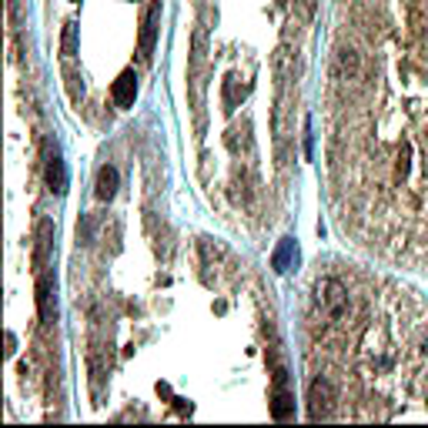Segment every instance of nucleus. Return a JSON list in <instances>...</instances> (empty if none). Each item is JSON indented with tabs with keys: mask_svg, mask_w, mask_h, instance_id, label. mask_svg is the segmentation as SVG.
Wrapping results in <instances>:
<instances>
[{
	"mask_svg": "<svg viewBox=\"0 0 428 428\" xmlns=\"http://www.w3.org/2000/svg\"><path fill=\"white\" fill-rule=\"evenodd\" d=\"M315 304H318V311H322L325 318L338 322V318L345 315V308H348V291H345V284H341L338 278L318 281V284H315Z\"/></svg>",
	"mask_w": 428,
	"mask_h": 428,
	"instance_id": "obj_1",
	"label": "nucleus"
},
{
	"mask_svg": "<svg viewBox=\"0 0 428 428\" xmlns=\"http://www.w3.org/2000/svg\"><path fill=\"white\" fill-rule=\"evenodd\" d=\"M71 3H80V0H71Z\"/></svg>",
	"mask_w": 428,
	"mask_h": 428,
	"instance_id": "obj_13",
	"label": "nucleus"
},
{
	"mask_svg": "<svg viewBox=\"0 0 428 428\" xmlns=\"http://www.w3.org/2000/svg\"><path fill=\"white\" fill-rule=\"evenodd\" d=\"M295 254H298V248H295V238H281V245H278L275 254H271V268H275L278 275H284V271L291 268Z\"/></svg>",
	"mask_w": 428,
	"mask_h": 428,
	"instance_id": "obj_9",
	"label": "nucleus"
},
{
	"mask_svg": "<svg viewBox=\"0 0 428 428\" xmlns=\"http://www.w3.org/2000/svg\"><path fill=\"white\" fill-rule=\"evenodd\" d=\"M335 402H338V392H335V385H331L328 378H315V381L308 385V418H311V422L328 418Z\"/></svg>",
	"mask_w": 428,
	"mask_h": 428,
	"instance_id": "obj_2",
	"label": "nucleus"
},
{
	"mask_svg": "<svg viewBox=\"0 0 428 428\" xmlns=\"http://www.w3.org/2000/svg\"><path fill=\"white\" fill-rule=\"evenodd\" d=\"M111 98H114V107H121V111L134 107V101H137V74H134V67L117 74V80L111 84Z\"/></svg>",
	"mask_w": 428,
	"mask_h": 428,
	"instance_id": "obj_6",
	"label": "nucleus"
},
{
	"mask_svg": "<svg viewBox=\"0 0 428 428\" xmlns=\"http://www.w3.org/2000/svg\"><path fill=\"white\" fill-rule=\"evenodd\" d=\"M51 231H54L51 221H44V225L37 227V264L44 261V254H47V248H51Z\"/></svg>",
	"mask_w": 428,
	"mask_h": 428,
	"instance_id": "obj_11",
	"label": "nucleus"
},
{
	"mask_svg": "<svg viewBox=\"0 0 428 428\" xmlns=\"http://www.w3.org/2000/svg\"><path fill=\"white\" fill-rule=\"evenodd\" d=\"M341 64H345V71H354V67H358V60H354V51H345V54H341Z\"/></svg>",
	"mask_w": 428,
	"mask_h": 428,
	"instance_id": "obj_12",
	"label": "nucleus"
},
{
	"mask_svg": "<svg viewBox=\"0 0 428 428\" xmlns=\"http://www.w3.org/2000/svg\"><path fill=\"white\" fill-rule=\"evenodd\" d=\"M117 168H111V164H104L101 171H98V184H94V194H98V201H111L114 194H117Z\"/></svg>",
	"mask_w": 428,
	"mask_h": 428,
	"instance_id": "obj_8",
	"label": "nucleus"
},
{
	"mask_svg": "<svg viewBox=\"0 0 428 428\" xmlns=\"http://www.w3.org/2000/svg\"><path fill=\"white\" fill-rule=\"evenodd\" d=\"M157 27H161V0H151L144 17H141V44H137L141 64H151L154 44H157Z\"/></svg>",
	"mask_w": 428,
	"mask_h": 428,
	"instance_id": "obj_3",
	"label": "nucleus"
},
{
	"mask_svg": "<svg viewBox=\"0 0 428 428\" xmlns=\"http://www.w3.org/2000/svg\"><path fill=\"white\" fill-rule=\"evenodd\" d=\"M44 168H47V184H51L54 194H67V168H64L57 141L44 144Z\"/></svg>",
	"mask_w": 428,
	"mask_h": 428,
	"instance_id": "obj_4",
	"label": "nucleus"
},
{
	"mask_svg": "<svg viewBox=\"0 0 428 428\" xmlns=\"http://www.w3.org/2000/svg\"><path fill=\"white\" fill-rule=\"evenodd\" d=\"M295 415V395L288 392V372L278 365L275 368V398H271V418L275 422H288Z\"/></svg>",
	"mask_w": 428,
	"mask_h": 428,
	"instance_id": "obj_5",
	"label": "nucleus"
},
{
	"mask_svg": "<svg viewBox=\"0 0 428 428\" xmlns=\"http://www.w3.org/2000/svg\"><path fill=\"white\" fill-rule=\"evenodd\" d=\"M60 54H64V57H74V54H77V21H67V24H64Z\"/></svg>",
	"mask_w": 428,
	"mask_h": 428,
	"instance_id": "obj_10",
	"label": "nucleus"
},
{
	"mask_svg": "<svg viewBox=\"0 0 428 428\" xmlns=\"http://www.w3.org/2000/svg\"><path fill=\"white\" fill-rule=\"evenodd\" d=\"M37 311H41V318L44 322H54V315H57V298H54V281L47 275L37 278Z\"/></svg>",
	"mask_w": 428,
	"mask_h": 428,
	"instance_id": "obj_7",
	"label": "nucleus"
}]
</instances>
